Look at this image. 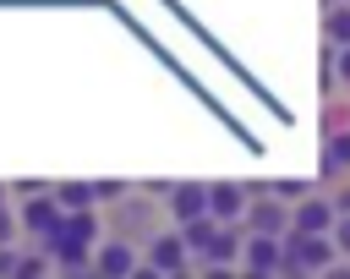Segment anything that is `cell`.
Returning a JSON list of instances; mask_svg holds the SVG:
<instances>
[{"mask_svg": "<svg viewBox=\"0 0 350 279\" xmlns=\"http://www.w3.org/2000/svg\"><path fill=\"white\" fill-rule=\"evenodd\" d=\"M323 170H328V175L350 170V131H328V137H323Z\"/></svg>", "mask_w": 350, "mask_h": 279, "instance_id": "cell-10", "label": "cell"}, {"mask_svg": "<svg viewBox=\"0 0 350 279\" xmlns=\"http://www.w3.org/2000/svg\"><path fill=\"white\" fill-rule=\"evenodd\" d=\"M22 230H33V235H44V241H55L60 230H66V219H71V208L55 197V191H33L27 202H22Z\"/></svg>", "mask_w": 350, "mask_h": 279, "instance_id": "cell-2", "label": "cell"}, {"mask_svg": "<svg viewBox=\"0 0 350 279\" xmlns=\"http://www.w3.org/2000/svg\"><path fill=\"white\" fill-rule=\"evenodd\" d=\"M55 197H60L66 208H93V202H98V191H93V186H82V181H71V186H55Z\"/></svg>", "mask_w": 350, "mask_h": 279, "instance_id": "cell-14", "label": "cell"}, {"mask_svg": "<svg viewBox=\"0 0 350 279\" xmlns=\"http://www.w3.org/2000/svg\"><path fill=\"white\" fill-rule=\"evenodd\" d=\"M295 224L301 230H323V235H334V224H339V208L328 202V197H301V208H295Z\"/></svg>", "mask_w": 350, "mask_h": 279, "instance_id": "cell-9", "label": "cell"}, {"mask_svg": "<svg viewBox=\"0 0 350 279\" xmlns=\"http://www.w3.org/2000/svg\"><path fill=\"white\" fill-rule=\"evenodd\" d=\"M148 219H153V208H148L142 197H126V202L115 208V224H120V230H137V235H142V230H148Z\"/></svg>", "mask_w": 350, "mask_h": 279, "instance_id": "cell-12", "label": "cell"}, {"mask_svg": "<svg viewBox=\"0 0 350 279\" xmlns=\"http://www.w3.org/2000/svg\"><path fill=\"white\" fill-rule=\"evenodd\" d=\"M60 235H71V241L93 246V241H98V213H93V208H71V219H66V230H60Z\"/></svg>", "mask_w": 350, "mask_h": 279, "instance_id": "cell-11", "label": "cell"}, {"mask_svg": "<svg viewBox=\"0 0 350 279\" xmlns=\"http://www.w3.org/2000/svg\"><path fill=\"white\" fill-rule=\"evenodd\" d=\"M334 246L350 252V213H339V224H334Z\"/></svg>", "mask_w": 350, "mask_h": 279, "instance_id": "cell-18", "label": "cell"}, {"mask_svg": "<svg viewBox=\"0 0 350 279\" xmlns=\"http://www.w3.org/2000/svg\"><path fill=\"white\" fill-rule=\"evenodd\" d=\"M268 191H279L284 202H301V197H306V181H273Z\"/></svg>", "mask_w": 350, "mask_h": 279, "instance_id": "cell-15", "label": "cell"}, {"mask_svg": "<svg viewBox=\"0 0 350 279\" xmlns=\"http://www.w3.org/2000/svg\"><path fill=\"white\" fill-rule=\"evenodd\" d=\"M16 274H22V279H38V274H49V257H22Z\"/></svg>", "mask_w": 350, "mask_h": 279, "instance_id": "cell-16", "label": "cell"}, {"mask_svg": "<svg viewBox=\"0 0 350 279\" xmlns=\"http://www.w3.org/2000/svg\"><path fill=\"white\" fill-rule=\"evenodd\" d=\"M170 213H175V224H191V219H202V213H208V186H197V181H180V186H170Z\"/></svg>", "mask_w": 350, "mask_h": 279, "instance_id": "cell-8", "label": "cell"}, {"mask_svg": "<svg viewBox=\"0 0 350 279\" xmlns=\"http://www.w3.org/2000/svg\"><path fill=\"white\" fill-rule=\"evenodd\" d=\"M93 274L126 279V274H142V263H137L131 241H126V235H115V241H98V246H93Z\"/></svg>", "mask_w": 350, "mask_h": 279, "instance_id": "cell-7", "label": "cell"}, {"mask_svg": "<svg viewBox=\"0 0 350 279\" xmlns=\"http://www.w3.org/2000/svg\"><path fill=\"white\" fill-rule=\"evenodd\" d=\"M0 208H5V186H0Z\"/></svg>", "mask_w": 350, "mask_h": 279, "instance_id": "cell-22", "label": "cell"}, {"mask_svg": "<svg viewBox=\"0 0 350 279\" xmlns=\"http://www.w3.org/2000/svg\"><path fill=\"white\" fill-rule=\"evenodd\" d=\"M323 27H328V44H350V0H339V5H328V16H323Z\"/></svg>", "mask_w": 350, "mask_h": 279, "instance_id": "cell-13", "label": "cell"}, {"mask_svg": "<svg viewBox=\"0 0 350 279\" xmlns=\"http://www.w3.org/2000/svg\"><path fill=\"white\" fill-rule=\"evenodd\" d=\"M334 71L339 82H350V44H334Z\"/></svg>", "mask_w": 350, "mask_h": 279, "instance_id": "cell-17", "label": "cell"}, {"mask_svg": "<svg viewBox=\"0 0 350 279\" xmlns=\"http://www.w3.org/2000/svg\"><path fill=\"white\" fill-rule=\"evenodd\" d=\"M241 263H246V274H279V263H284V235H268V230H246Z\"/></svg>", "mask_w": 350, "mask_h": 279, "instance_id": "cell-4", "label": "cell"}, {"mask_svg": "<svg viewBox=\"0 0 350 279\" xmlns=\"http://www.w3.org/2000/svg\"><path fill=\"white\" fill-rule=\"evenodd\" d=\"M334 208H339V213H350V186H345V191L334 197Z\"/></svg>", "mask_w": 350, "mask_h": 279, "instance_id": "cell-20", "label": "cell"}, {"mask_svg": "<svg viewBox=\"0 0 350 279\" xmlns=\"http://www.w3.org/2000/svg\"><path fill=\"white\" fill-rule=\"evenodd\" d=\"M186 246H191V241H186L180 224H175V230H153L142 268H148V274H186Z\"/></svg>", "mask_w": 350, "mask_h": 279, "instance_id": "cell-3", "label": "cell"}, {"mask_svg": "<svg viewBox=\"0 0 350 279\" xmlns=\"http://www.w3.org/2000/svg\"><path fill=\"white\" fill-rule=\"evenodd\" d=\"M0 241H11V213L0 208Z\"/></svg>", "mask_w": 350, "mask_h": 279, "instance_id": "cell-21", "label": "cell"}, {"mask_svg": "<svg viewBox=\"0 0 350 279\" xmlns=\"http://www.w3.org/2000/svg\"><path fill=\"white\" fill-rule=\"evenodd\" d=\"M246 208H252V186H235V181L208 186V213L219 224H246Z\"/></svg>", "mask_w": 350, "mask_h": 279, "instance_id": "cell-5", "label": "cell"}, {"mask_svg": "<svg viewBox=\"0 0 350 279\" xmlns=\"http://www.w3.org/2000/svg\"><path fill=\"white\" fill-rule=\"evenodd\" d=\"M16 263H22V257H16V252L0 241V274H16Z\"/></svg>", "mask_w": 350, "mask_h": 279, "instance_id": "cell-19", "label": "cell"}, {"mask_svg": "<svg viewBox=\"0 0 350 279\" xmlns=\"http://www.w3.org/2000/svg\"><path fill=\"white\" fill-rule=\"evenodd\" d=\"M334 235H323V230H290L284 235V263H279V274H323L328 263H334Z\"/></svg>", "mask_w": 350, "mask_h": 279, "instance_id": "cell-1", "label": "cell"}, {"mask_svg": "<svg viewBox=\"0 0 350 279\" xmlns=\"http://www.w3.org/2000/svg\"><path fill=\"white\" fill-rule=\"evenodd\" d=\"M246 230L290 235V230H295V208H284V202H279V191H273V197H257V191H252V208H246Z\"/></svg>", "mask_w": 350, "mask_h": 279, "instance_id": "cell-6", "label": "cell"}]
</instances>
